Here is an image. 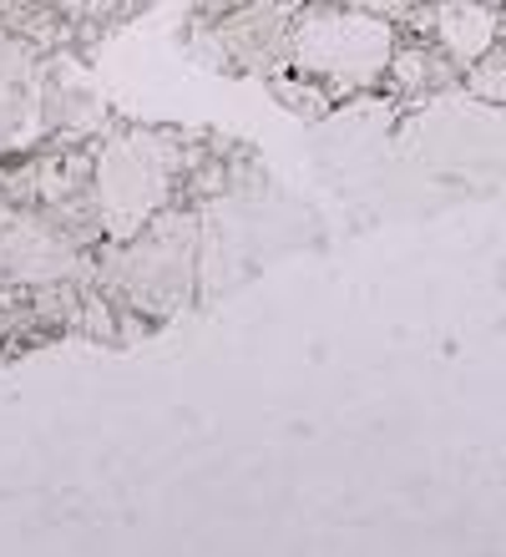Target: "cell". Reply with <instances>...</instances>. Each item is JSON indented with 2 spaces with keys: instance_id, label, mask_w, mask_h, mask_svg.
Returning <instances> with one entry per match:
<instances>
[{
  "instance_id": "8992f818",
  "label": "cell",
  "mask_w": 506,
  "mask_h": 557,
  "mask_svg": "<svg viewBox=\"0 0 506 557\" xmlns=\"http://www.w3.org/2000/svg\"><path fill=\"white\" fill-rule=\"evenodd\" d=\"M0 259H11V264L0 269L5 278H46V274H61V269H66V249H61L46 228H36V223L5 228V234H0Z\"/></svg>"
},
{
  "instance_id": "6da1fadb",
  "label": "cell",
  "mask_w": 506,
  "mask_h": 557,
  "mask_svg": "<svg viewBox=\"0 0 506 557\" xmlns=\"http://www.w3.org/2000/svg\"><path fill=\"white\" fill-rule=\"evenodd\" d=\"M400 147L435 177L506 193V107L496 97H435L400 127Z\"/></svg>"
},
{
  "instance_id": "5b68a950",
  "label": "cell",
  "mask_w": 506,
  "mask_h": 557,
  "mask_svg": "<svg viewBox=\"0 0 506 557\" xmlns=\"http://www.w3.org/2000/svg\"><path fill=\"white\" fill-rule=\"evenodd\" d=\"M441 41L461 66H477L496 41V11L486 0H456L441 11Z\"/></svg>"
},
{
  "instance_id": "277c9868",
  "label": "cell",
  "mask_w": 506,
  "mask_h": 557,
  "mask_svg": "<svg viewBox=\"0 0 506 557\" xmlns=\"http://www.w3.org/2000/svg\"><path fill=\"white\" fill-rule=\"evenodd\" d=\"M188 259H193V223H177V228H158V234H143L137 249L127 253V284L143 305H168L183 294L188 284Z\"/></svg>"
},
{
  "instance_id": "7a4b0ae2",
  "label": "cell",
  "mask_w": 506,
  "mask_h": 557,
  "mask_svg": "<svg viewBox=\"0 0 506 557\" xmlns=\"http://www.w3.org/2000/svg\"><path fill=\"white\" fill-rule=\"evenodd\" d=\"M294 61L330 87H370L391 72L395 30L365 11H314L294 30Z\"/></svg>"
},
{
  "instance_id": "3957f363",
  "label": "cell",
  "mask_w": 506,
  "mask_h": 557,
  "mask_svg": "<svg viewBox=\"0 0 506 557\" xmlns=\"http://www.w3.org/2000/svg\"><path fill=\"white\" fill-rule=\"evenodd\" d=\"M168 173H173V152L162 137L132 133L107 143L97 168V203H101V223L116 238H137L152 223V213L162 208L168 193Z\"/></svg>"
}]
</instances>
